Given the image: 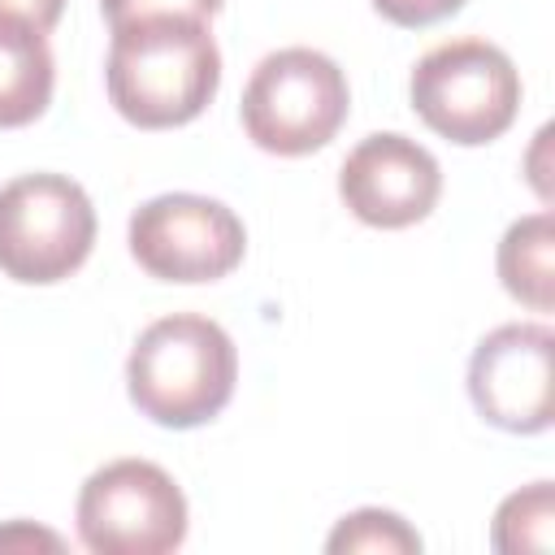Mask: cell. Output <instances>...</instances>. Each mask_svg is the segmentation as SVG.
Listing matches in <instances>:
<instances>
[{"label":"cell","mask_w":555,"mask_h":555,"mask_svg":"<svg viewBox=\"0 0 555 555\" xmlns=\"http://www.w3.org/2000/svg\"><path fill=\"white\" fill-rule=\"evenodd\" d=\"M390 26H403V30H421V26H434V22H447L451 13L464 9V0H369Z\"/></svg>","instance_id":"obj_15"},{"label":"cell","mask_w":555,"mask_h":555,"mask_svg":"<svg viewBox=\"0 0 555 555\" xmlns=\"http://www.w3.org/2000/svg\"><path fill=\"white\" fill-rule=\"evenodd\" d=\"M35 546H48V551H61L65 542L52 533V529H30L26 520H13L0 529V551H35Z\"/></svg>","instance_id":"obj_17"},{"label":"cell","mask_w":555,"mask_h":555,"mask_svg":"<svg viewBox=\"0 0 555 555\" xmlns=\"http://www.w3.org/2000/svg\"><path fill=\"white\" fill-rule=\"evenodd\" d=\"M221 4L225 0H100V13H104V22H108V30L113 26H121V22H134V17H199V22H208L212 13H221Z\"/></svg>","instance_id":"obj_14"},{"label":"cell","mask_w":555,"mask_h":555,"mask_svg":"<svg viewBox=\"0 0 555 555\" xmlns=\"http://www.w3.org/2000/svg\"><path fill=\"white\" fill-rule=\"evenodd\" d=\"M52 87L56 61L48 35L17 17H0V130L39 121L52 104Z\"/></svg>","instance_id":"obj_10"},{"label":"cell","mask_w":555,"mask_h":555,"mask_svg":"<svg viewBox=\"0 0 555 555\" xmlns=\"http://www.w3.org/2000/svg\"><path fill=\"white\" fill-rule=\"evenodd\" d=\"M490 546L503 555H520V551L542 555L555 546V486L546 477L520 486L499 503L490 525Z\"/></svg>","instance_id":"obj_12"},{"label":"cell","mask_w":555,"mask_h":555,"mask_svg":"<svg viewBox=\"0 0 555 555\" xmlns=\"http://www.w3.org/2000/svg\"><path fill=\"white\" fill-rule=\"evenodd\" d=\"M338 199L373 230H408L438 208L442 165L425 143L399 130H377L347 152L338 169Z\"/></svg>","instance_id":"obj_9"},{"label":"cell","mask_w":555,"mask_h":555,"mask_svg":"<svg viewBox=\"0 0 555 555\" xmlns=\"http://www.w3.org/2000/svg\"><path fill=\"white\" fill-rule=\"evenodd\" d=\"M126 243L147 278L199 286L221 282L243 264L247 230L230 204L195 191H169L130 212Z\"/></svg>","instance_id":"obj_7"},{"label":"cell","mask_w":555,"mask_h":555,"mask_svg":"<svg viewBox=\"0 0 555 555\" xmlns=\"http://www.w3.org/2000/svg\"><path fill=\"white\" fill-rule=\"evenodd\" d=\"M499 282L503 291L525 304L529 312H551V286H555V221L546 208L512 221L499 238Z\"/></svg>","instance_id":"obj_11"},{"label":"cell","mask_w":555,"mask_h":555,"mask_svg":"<svg viewBox=\"0 0 555 555\" xmlns=\"http://www.w3.org/2000/svg\"><path fill=\"white\" fill-rule=\"evenodd\" d=\"M555 334L546 321L490 330L468 360V399L503 434H546L555 416Z\"/></svg>","instance_id":"obj_8"},{"label":"cell","mask_w":555,"mask_h":555,"mask_svg":"<svg viewBox=\"0 0 555 555\" xmlns=\"http://www.w3.org/2000/svg\"><path fill=\"white\" fill-rule=\"evenodd\" d=\"M546 139H551V130L542 126V130H538V139H533V156H529V165H533L529 182H533V191H538V199H542V204L551 199V191H546V173H542V152H546Z\"/></svg>","instance_id":"obj_18"},{"label":"cell","mask_w":555,"mask_h":555,"mask_svg":"<svg viewBox=\"0 0 555 555\" xmlns=\"http://www.w3.org/2000/svg\"><path fill=\"white\" fill-rule=\"evenodd\" d=\"M416 117L455 147L503 139L520 113V69L499 43L451 39L429 48L408 78Z\"/></svg>","instance_id":"obj_4"},{"label":"cell","mask_w":555,"mask_h":555,"mask_svg":"<svg viewBox=\"0 0 555 555\" xmlns=\"http://www.w3.org/2000/svg\"><path fill=\"white\" fill-rule=\"evenodd\" d=\"M238 382L234 338L199 317L173 312L152 321L126 356V395L160 429H199L225 412Z\"/></svg>","instance_id":"obj_2"},{"label":"cell","mask_w":555,"mask_h":555,"mask_svg":"<svg viewBox=\"0 0 555 555\" xmlns=\"http://www.w3.org/2000/svg\"><path fill=\"white\" fill-rule=\"evenodd\" d=\"M351 113V87L334 56L317 48H278L251 69L238 121L269 156L321 152Z\"/></svg>","instance_id":"obj_3"},{"label":"cell","mask_w":555,"mask_h":555,"mask_svg":"<svg viewBox=\"0 0 555 555\" xmlns=\"http://www.w3.org/2000/svg\"><path fill=\"white\" fill-rule=\"evenodd\" d=\"M95 204L65 173H22L0 186V273L22 286H56L95 247Z\"/></svg>","instance_id":"obj_5"},{"label":"cell","mask_w":555,"mask_h":555,"mask_svg":"<svg viewBox=\"0 0 555 555\" xmlns=\"http://www.w3.org/2000/svg\"><path fill=\"white\" fill-rule=\"evenodd\" d=\"M108 104L139 130L195 121L221 87V52L199 17H134L113 26L104 61Z\"/></svg>","instance_id":"obj_1"},{"label":"cell","mask_w":555,"mask_h":555,"mask_svg":"<svg viewBox=\"0 0 555 555\" xmlns=\"http://www.w3.org/2000/svg\"><path fill=\"white\" fill-rule=\"evenodd\" d=\"M61 13H65V0H0V17H17L43 35L61 22Z\"/></svg>","instance_id":"obj_16"},{"label":"cell","mask_w":555,"mask_h":555,"mask_svg":"<svg viewBox=\"0 0 555 555\" xmlns=\"http://www.w3.org/2000/svg\"><path fill=\"white\" fill-rule=\"evenodd\" d=\"M330 555H351V551H369V555H416L421 551V533L386 507H356L347 512L330 538H325Z\"/></svg>","instance_id":"obj_13"},{"label":"cell","mask_w":555,"mask_h":555,"mask_svg":"<svg viewBox=\"0 0 555 555\" xmlns=\"http://www.w3.org/2000/svg\"><path fill=\"white\" fill-rule=\"evenodd\" d=\"M78 542L95 555H165L186 542V494L152 460H108L78 490Z\"/></svg>","instance_id":"obj_6"}]
</instances>
